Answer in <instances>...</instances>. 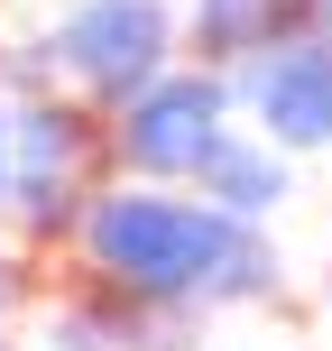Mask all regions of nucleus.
I'll return each instance as SVG.
<instances>
[{
	"mask_svg": "<svg viewBox=\"0 0 332 351\" xmlns=\"http://www.w3.org/2000/svg\"><path fill=\"white\" fill-rule=\"evenodd\" d=\"M231 213H212L203 194L185 185H139V176H102L74 222V259L84 278L120 287V296H148V305H203L212 268L231 250Z\"/></svg>",
	"mask_w": 332,
	"mask_h": 351,
	"instance_id": "nucleus-1",
	"label": "nucleus"
},
{
	"mask_svg": "<svg viewBox=\"0 0 332 351\" xmlns=\"http://www.w3.org/2000/svg\"><path fill=\"white\" fill-rule=\"evenodd\" d=\"M0 111H10V194H0V213L18 222L28 250H65L84 204H92V185L111 176L102 111L84 93H65V84H37V93H18Z\"/></svg>",
	"mask_w": 332,
	"mask_h": 351,
	"instance_id": "nucleus-2",
	"label": "nucleus"
},
{
	"mask_svg": "<svg viewBox=\"0 0 332 351\" xmlns=\"http://www.w3.org/2000/svg\"><path fill=\"white\" fill-rule=\"evenodd\" d=\"M28 65L47 74V84L84 93L92 111H120L148 74L175 65V10L166 0H74L28 47Z\"/></svg>",
	"mask_w": 332,
	"mask_h": 351,
	"instance_id": "nucleus-3",
	"label": "nucleus"
},
{
	"mask_svg": "<svg viewBox=\"0 0 332 351\" xmlns=\"http://www.w3.org/2000/svg\"><path fill=\"white\" fill-rule=\"evenodd\" d=\"M222 130H231V74H212V65H166L120 111H102L111 176H139V185H185Z\"/></svg>",
	"mask_w": 332,
	"mask_h": 351,
	"instance_id": "nucleus-4",
	"label": "nucleus"
},
{
	"mask_svg": "<svg viewBox=\"0 0 332 351\" xmlns=\"http://www.w3.org/2000/svg\"><path fill=\"white\" fill-rule=\"evenodd\" d=\"M231 102H249V121L268 130V148H332V37L296 28L268 56L231 65Z\"/></svg>",
	"mask_w": 332,
	"mask_h": 351,
	"instance_id": "nucleus-5",
	"label": "nucleus"
},
{
	"mask_svg": "<svg viewBox=\"0 0 332 351\" xmlns=\"http://www.w3.org/2000/svg\"><path fill=\"white\" fill-rule=\"evenodd\" d=\"M185 194H203V204L231 213V222H277V204L296 194V167H286V148L249 139V130H222V139L194 158Z\"/></svg>",
	"mask_w": 332,
	"mask_h": 351,
	"instance_id": "nucleus-6",
	"label": "nucleus"
},
{
	"mask_svg": "<svg viewBox=\"0 0 332 351\" xmlns=\"http://www.w3.org/2000/svg\"><path fill=\"white\" fill-rule=\"evenodd\" d=\"M296 28H305V19H296V0H194V10H185V28H175V56H185V65L231 74V65L268 56L277 37H296Z\"/></svg>",
	"mask_w": 332,
	"mask_h": 351,
	"instance_id": "nucleus-7",
	"label": "nucleus"
},
{
	"mask_svg": "<svg viewBox=\"0 0 332 351\" xmlns=\"http://www.w3.org/2000/svg\"><path fill=\"white\" fill-rule=\"evenodd\" d=\"M10 305H18V250L0 241V315H10Z\"/></svg>",
	"mask_w": 332,
	"mask_h": 351,
	"instance_id": "nucleus-8",
	"label": "nucleus"
},
{
	"mask_svg": "<svg viewBox=\"0 0 332 351\" xmlns=\"http://www.w3.org/2000/svg\"><path fill=\"white\" fill-rule=\"evenodd\" d=\"M296 19H305L314 37H332V0H296Z\"/></svg>",
	"mask_w": 332,
	"mask_h": 351,
	"instance_id": "nucleus-9",
	"label": "nucleus"
},
{
	"mask_svg": "<svg viewBox=\"0 0 332 351\" xmlns=\"http://www.w3.org/2000/svg\"><path fill=\"white\" fill-rule=\"evenodd\" d=\"M0 194H10V111H0Z\"/></svg>",
	"mask_w": 332,
	"mask_h": 351,
	"instance_id": "nucleus-10",
	"label": "nucleus"
},
{
	"mask_svg": "<svg viewBox=\"0 0 332 351\" xmlns=\"http://www.w3.org/2000/svg\"><path fill=\"white\" fill-rule=\"evenodd\" d=\"M0 351H10V342H0Z\"/></svg>",
	"mask_w": 332,
	"mask_h": 351,
	"instance_id": "nucleus-11",
	"label": "nucleus"
}]
</instances>
